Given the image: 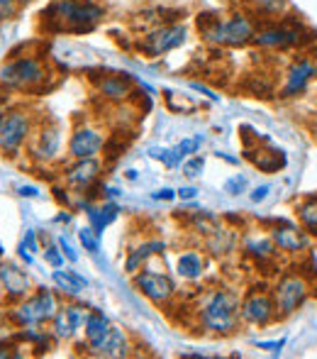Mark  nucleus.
<instances>
[{
  "mask_svg": "<svg viewBox=\"0 0 317 359\" xmlns=\"http://www.w3.org/2000/svg\"><path fill=\"white\" fill-rule=\"evenodd\" d=\"M198 32L205 42L215 44V47H246L251 44L259 27V20L249 13H232L230 18H220L215 13H203L198 15Z\"/></svg>",
  "mask_w": 317,
  "mask_h": 359,
  "instance_id": "1",
  "label": "nucleus"
},
{
  "mask_svg": "<svg viewBox=\"0 0 317 359\" xmlns=\"http://www.w3.org/2000/svg\"><path fill=\"white\" fill-rule=\"evenodd\" d=\"M313 32L305 27L300 20L290 18V15H281L276 20H264L256 27V34L251 39V44L264 52H295V49H303L313 42Z\"/></svg>",
  "mask_w": 317,
  "mask_h": 359,
  "instance_id": "2",
  "label": "nucleus"
},
{
  "mask_svg": "<svg viewBox=\"0 0 317 359\" xmlns=\"http://www.w3.org/2000/svg\"><path fill=\"white\" fill-rule=\"evenodd\" d=\"M44 22L57 32H90L103 18V8L93 0H52L42 13Z\"/></svg>",
  "mask_w": 317,
  "mask_h": 359,
  "instance_id": "3",
  "label": "nucleus"
},
{
  "mask_svg": "<svg viewBox=\"0 0 317 359\" xmlns=\"http://www.w3.org/2000/svg\"><path fill=\"white\" fill-rule=\"evenodd\" d=\"M239 323V301L230 291H210L200 306V325L218 335H230L234 332Z\"/></svg>",
  "mask_w": 317,
  "mask_h": 359,
  "instance_id": "4",
  "label": "nucleus"
},
{
  "mask_svg": "<svg viewBox=\"0 0 317 359\" xmlns=\"http://www.w3.org/2000/svg\"><path fill=\"white\" fill-rule=\"evenodd\" d=\"M274 303L276 311H279V318L293 316L310 296V281L305 279L300 271H290V274H283L279 279V284L274 286Z\"/></svg>",
  "mask_w": 317,
  "mask_h": 359,
  "instance_id": "5",
  "label": "nucleus"
},
{
  "mask_svg": "<svg viewBox=\"0 0 317 359\" xmlns=\"http://www.w3.org/2000/svg\"><path fill=\"white\" fill-rule=\"evenodd\" d=\"M188 37V29L178 22H169V25H159L154 27L152 32H147L142 39L137 42V49L149 59H157V57H164V54L174 52L178 49L181 44L185 42Z\"/></svg>",
  "mask_w": 317,
  "mask_h": 359,
  "instance_id": "6",
  "label": "nucleus"
},
{
  "mask_svg": "<svg viewBox=\"0 0 317 359\" xmlns=\"http://www.w3.org/2000/svg\"><path fill=\"white\" fill-rule=\"evenodd\" d=\"M317 79V62L305 54L295 57L288 64V69L283 72V83L279 88V98L281 100H293L300 98L305 90L310 88V83Z\"/></svg>",
  "mask_w": 317,
  "mask_h": 359,
  "instance_id": "7",
  "label": "nucleus"
},
{
  "mask_svg": "<svg viewBox=\"0 0 317 359\" xmlns=\"http://www.w3.org/2000/svg\"><path fill=\"white\" fill-rule=\"evenodd\" d=\"M47 79V67L42 59L34 57H20L5 64L0 72V81L10 88H32V86L42 83Z\"/></svg>",
  "mask_w": 317,
  "mask_h": 359,
  "instance_id": "8",
  "label": "nucleus"
},
{
  "mask_svg": "<svg viewBox=\"0 0 317 359\" xmlns=\"http://www.w3.org/2000/svg\"><path fill=\"white\" fill-rule=\"evenodd\" d=\"M276 318H279V311H276L274 296H269V293H249L239 303V320L246 325L266 327Z\"/></svg>",
  "mask_w": 317,
  "mask_h": 359,
  "instance_id": "9",
  "label": "nucleus"
},
{
  "mask_svg": "<svg viewBox=\"0 0 317 359\" xmlns=\"http://www.w3.org/2000/svg\"><path fill=\"white\" fill-rule=\"evenodd\" d=\"M271 240H274L276 250L286 252V255H300L310 247V235L305 232V227L290 220H279V225L271 230Z\"/></svg>",
  "mask_w": 317,
  "mask_h": 359,
  "instance_id": "10",
  "label": "nucleus"
},
{
  "mask_svg": "<svg viewBox=\"0 0 317 359\" xmlns=\"http://www.w3.org/2000/svg\"><path fill=\"white\" fill-rule=\"evenodd\" d=\"M54 316H57V301L47 288H42L37 296L22 303L17 311V320L22 325H39L44 320H54Z\"/></svg>",
  "mask_w": 317,
  "mask_h": 359,
  "instance_id": "11",
  "label": "nucleus"
},
{
  "mask_svg": "<svg viewBox=\"0 0 317 359\" xmlns=\"http://www.w3.org/2000/svg\"><path fill=\"white\" fill-rule=\"evenodd\" d=\"M134 286L139 288V291L144 293V296L149 298L152 303H166L171 296H174L176 286L174 281L169 279L166 274H159V271H152V269H142L134 274Z\"/></svg>",
  "mask_w": 317,
  "mask_h": 359,
  "instance_id": "12",
  "label": "nucleus"
},
{
  "mask_svg": "<svg viewBox=\"0 0 317 359\" xmlns=\"http://www.w3.org/2000/svg\"><path fill=\"white\" fill-rule=\"evenodd\" d=\"M29 133V120L22 113L0 115V149L17 151Z\"/></svg>",
  "mask_w": 317,
  "mask_h": 359,
  "instance_id": "13",
  "label": "nucleus"
},
{
  "mask_svg": "<svg viewBox=\"0 0 317 359\" xmlns=\"http://www.w3.org/2000/svg\"><path fill=\"white\" fill-rule=\"evenodd\" d=\"M105 147V137L95 128H78L71 135V142H69V151L76 159H90Z\"/></svg>",
  "mask_w": 317,
  "mask_h": 359,
  "instance_id": "14",
  "label": "nucleus"
},
{
  "mask_svg": "<svg viewBox=\"0 0 317 359\" xmlns=\"http://www.w3.org/2000/svg\"><path fill=\"white\" fill-rule=\"evenodd\" d=\"M98 90L103 93V98L122 103L132 95L134 90V79L129 74H108L98 81Z\"/></svg>",
  "mask_w": 317,
  "mask_h": 359,
  "instance_id": "15",
  "label": "nucleus"
},
{
  "mask_svg": "<svg viewBox=\"0 0 317 359\" xmlns=\"http://www.w3.org/2000/svg\"><path fill=\"white\" fill-rule=\"evenodd\" d=\"M98 171H100V164L90 156V159H78L76 166L66 171V181L76 189H88L95 179H98Z\"/></svg>",
  "mask_w": 317,
  "mask_h": 359,
  "instance_id": "16",
  "label": "nucleus"
},
{
  "mask_svg": "<svg viewBox=\"0 0 317 359\" xmlns=\"http://www.w3.org/2000/svg\"><path fill=\"white\" fill-rule=\"evenodd\" d=\"M166 250V245L161 240H149V242H142L139 247H134L132 252H129L127 262H125V269L129 271V274H137V269L142 264H147L152 257L161 255V252Z\"/></svg>",
  "mask_w": 317,
  "mask_h": 359,
  "instance_id": "17",
  "label": "nucleus"
},
{
  "mask_svg": "<svg viewBox=\"0 0 317 359\" xmlns=\"http://www.w3.org/2000/svg\"><path fill=\"white\" fill-rule=\"evenodd\" d=\"M241 3H244V8L249 10L256 20L261 18V22H264V20H276V18H281V15H286L288 0H241Z\"/></svg>",
  "mask_w": 317,
  "mask_h": 359,
  "instance_id": "18",
  "label": "nucleus"
},
{
  "mask_svg": "<svg viewBox=\"0 0 317 359\" xmlns=\"http://www.w3.org/2000/svg\"><path fill=\"white\" fill-rule=\"evenodd\" d=\"M244 252L256 262H269L276 257V245L266 235H249L244 237Z\"/></svg>",
  "mask_w": 317,
  "mask_h": 359,
  "instance_id": "19",
  "label": "nucleus"
},
{
  "mask_svg": "<svg viewBox=\"0 0 317 359\" xmlns=\"http://www.w3.org/2000/svg\"><path fill=\"white\" fill-rule=\"evenodd\" d=\"M108 332H110L108 318L100 316V313H90L88 320H85V340H88L90 350H98L105 342V337H108Z\"/></svg>",
  "mask_w": 317,
  "mask_h": 359,
  "instance_id": "20",
  "label": "nucleus"
},
{
  "mask_svg": "<svg viewBox=\"0 0 317 359\" xmlns=\"http://www.w3.org/2000/svg\"><path fill=\"white\" fill-rule=\"evenodd\" d=\"M246 156H249L251 164L259 166L264 174H274V171H279L286 166V156L281 149H271V151L256 149V151H246Z\"/></svg>",
  "mask_w": 317,
  "mask_h": 359,
  "instance_id": "21",
  "label": "nucleus"
},
{
  "mask_svg": "<svg viewBox=\"0 0 317 359\" xmlns=\"http://www.w3.org/2000/svg\"><path fill=\"white\" fill-rule=\"evenodd\" d=\"M203 269H205V262L198 252H183V255L178 257V262H176L178 276H183V279H188V281L200 279V276H203Z\"/></svg>",
  "mask_w": 317,
  "mask_h": 359,
  "instance_id": "22",
  "label": "nucleus"
},
{
  "mask_svg": "<svg viewBox=\"0 0 317 359\" xmlns=\"http://www.w3.org/2000/svg\"><path fill=\"white\" fill-rule=\"evenodd\" d=\"M59 142H62V137H59V130L57 128H44L42 133L37 135V142H34V154H37L39 159H52V156L59 151Z\"/></svg>",
  "mask_w": 317,
  "mask_h": 359,
  "instance_id": "23",
  "label": "nucleus"
},
{
  "mask_svg": "<svg viewBox=\"0 0 317 359\" xmlns=\"http://www.w3.org/2000/svg\"><path fill=\"white\" fill-rule=\"evenodd\" d=\"M95 352H98V355H103V357H122V355H127V337H125V332L120 330V327H110L105 342Z\"/></svg>",
  "mask_w": 317,
  "mask_h": 359,
  "instance_id": "24",
  "label": "nucleus"
},
{
  "mask_svg": "<svg viewBox=\"0 0 317 359\" xmlns=\"http://www.w3.org/2000/svg\"><path fill=\"white\" fill-rule=\"evenodd\" d=\"M83 208H85V213H88L90 225H93L95 232H100V235H103L105 227H108L110 222L118 217V213H120V208H118V205H113V203L103 205V208H93V205L83 203Z\"/></svg>",
  "mask_w": 317,
  "mask_h": 359,
  "instance_id": "25",
  "label": "nucleus"
},
{
  "mask_svg": "<svg viewBox=\"0 0 317 359\" xmlns=\"http://www.w3.org/2000/svg\"><path fill=\"white\" fill-rule=\"evenodd\" d=\"M295 213H298V220H300V225L305 227V232L317 240V201L315 198L300 201V203L295 205Z\"/></svg>",
  "mask_w": 317,
  "mask_h": 359,
  "instance_id": "26",
  "label": "nucleus"
},
{
  "mask_svg": "<svg viewBox=\"0 0 317 359\" xmlns=\"http://www.w3.org/2000/svg\"><path fill=\"white\" fill-rule=\"evenodd\" d=\"M52 279H54V284L62 288L64 293H69V296H76L80 288L88 286V281H85L83 276H78L76 271H54Z\"/></svg>",
  "mask_w": 317,
  "mask_h": 359,
  "instance_id": "27",
  "label": "nucleus"
},
{
  "mask_svg": "<svg viewBox=\"0 0 317 359\" xmlns=\"http://www.w3.org/2000/svg\"><path fill=\"white\" fill-rule=\"evenodd\" d=\"M0 279H3L5 288H8L10 293H15V296H17V293H24L29 286L27 276H24L22 271L15 269V266H3V269H0Z\"/></svg>",
  "mask_w": 317,
  "mask_h": 359,
  "instance_id": "28",
  "label": "nucleus"
},
{
  "mask_svg": "<svg viewBox=\"0 0 317 359\" xmlns=\"http://www.w3.org/2000/svg\"><path fill=\"white\" fill-rule=\"evenodd\" d=\"M200 144H203V137H200V135H195V137L183 140L181 144H176L174 149H171V166L181 164V161H183L188 154H193V151L198 149Z\"/></svg>",
  "mask_w": 317,
  "mask_h": 359,
  "instance_id": "29",
  "label": "nucleus"
},
{
  "mask_svg": "<svg viewBox=\"0 0 317 359\" xmlns=\"http://www.w3.org/2000/svg\"><path fill=\"white\" fill-rule=\"evenodd\" d=\"M78 240L83 245V250L88 252H98L100 250V232H95V227H80L78 230Z\"/></svg>",
  "mask_w": 317,
  "mask_h": 359,
  "instance_id": "30",
  "label": "nucleus"
},
{
  "mask_svg": "<svg viewBox=\"0 0 317 359\" xmlns=\"http://www.w3.org/2000/svg\"><path fill=\"white\" fill-rule=\"evenodd\" d=\"M73 332H76V327L71 325V320L66 318V313L59 311L57 316H54V335L64 337V340H66V337H71Z\"/></svg>",
  "mask_w": 317,
  "mask_h": 359,
  "instance_id": "31",
  "label": "nucleus"
},
{
  "mask_svg": "<svg viewBox=\"0 0 317 359\" xmlns=\"http://www.w3.org/2000/svg\"><path fill=\"white\" fill-rule=\"evenodd\" d=\"M203 169H205L203 156H193V159H188L183 164V174L188 176V179H198V176L203 174Z\"/></svg>",
  "mask_w": 317,
  "mask_h": 359,
  "instance_id": "32",
  "label": "nucleus"
},
{
  "mask_svg": "<svg viewBox=\"0 0 317 359\" xmlns=\"http://www.w3.org/2000/svg\"><path fill=\"white\" fill-rule=\"evenodd\" d=\"M244 189H246V179L244 176H232V179L225 184V194H230V196H239V194H244Z\"/></svg>",
  "mask_w": 317,
  "mask_h": 359,
  "instance_id": "33",
  "label": "nucleus"
},
{
  "mask_svg": "<svg viewBox=\"0 0 317 359\" xmlns=\"http://www.w3.org/2000/svg\"><path fill=\"white\" fill-rule=\"evenodd\" d=\"M44 259H47L52 266H57V269L64 264V255H62V250H59V247H54V245H49V247H47V252H44Z\"/></svg>",
  "mask_w": 317,
  "mask_h": 359,
  "instance_id": "34",
  "label": "nucleus"
},
{
  "mask_svg": "<svg viewBox=\"0 0 317 359\" xmlns=\"http://www.w3.org/2000/svg\"><path fill=\"white\" fill-rule=\"evenodd\" d=\"M59 250H62V255L66 257L69 262H73V264H76V262H78V255H76V252H73V247L69 245V240H66V237H64V235L59 237Z\"/></svg>",
  "mask_w": 317,
  "mask_h": 359,
  "instance_id": "35",
  "label": "nucleus"
},
{
  "mask_svg": "<svg viewBox=\"0 0 317 359\" xmlns=\"http://www.w3.org/2000/svg\"><path fill=\"white\" fill-rule=\"evenodd\" d=\"M269 194H271V186L269 184H264V186H256L254 191H251V203H264L266 198H269Z\"/></svg>",
  "mask_w": 317,
  "mask_h": 359,
  "instance_id": "36",
  "label": "nucleus"
},
{
  "mask_svg": "<svg viewBox=\"0 0 317 359\" xmlns=\"http://www.w3.org/2000/svg\"><path fill=\"white\" fill-rule=\"evenodd\" d=\"M286 340H279V342H256V347H261V350H269L274 352V355H279L281 350H283Z\"/></svg>",
  "mask_w": 317,
  "mask_h": 359,
  "instance_id": "37",
  "label": "nucleus"
},
{
  "mask_svg": "<svg viewBox=\"0 0 317 359\" xmlns=\"http://www.w3.org/2000/svg\"><path fill=\"white\" fill-rule=\"evenodd\" d=\"M152 198H154V201H174V198H176V191H171V189H159V191H154V194H152Z\"/></svg>",
  "mask_w": 317,
  "mask_h": 359,
  "instance_id": "38",
  "label": "nucleus"
},
{
  "mask_svg": "<svg viewBox=\"0 0 317 359\" xmlns=\"http://www.w3.org/2000/svg\"><path fill=\"white\" fill-rule=\"evenodd\" d=\"M176 196H178L181 201H193L195 196H198V189H193V186H185V189L176 191Z\"/></svg>",
  "mask_w": 317,
  "mask_h": 359,
  "instance_id": "39",
  "label": "nucleus"
},
{
  "mask_svg": "<svg viewBox=\"0 0 317 359\" xmlns=\"http://www.w3.org/2000/svg\"><path fill=\"white\" fill-rule=\"evenodd\" d=\"M20 247H24L27 252H37V245H34V232L32 230H29L27 235H24V242Z\"/></svg>",
  "mask_w": 317,
  "mask_h": 359,
  "instance_id": "40",
  "label": "nucleus"
},
{
  "mask_svg": "<svg viewBox=\"0 0 317 359\" xmlns=\"http://www.w3.org/2000/svg\"><path fill=\"white\" fill-rule=\"evenodd\" d=\"M20 194L27 196V198H34V196H37V189H32V186H22V189H20Z\"/></svg>",
  "mask_w": 317,
  "mask_h": 359,
  "instance_id": "41",
  "label": "nucleus"
}]
</instances>
